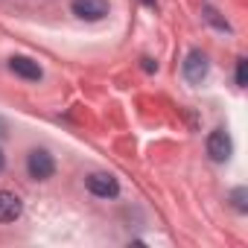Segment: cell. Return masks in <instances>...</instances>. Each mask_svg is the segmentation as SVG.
<instances>
[{
    "label": "cell",
    "mask_w": 248,
    "mask_h": 248,
    "mask_svg": "<svg viewBox=\"0 0 248 248\" xmlns=\"http://www.w3.org/2000/svg\"><path fill=\"white\" fill-rule=\"evenodd\" d=\"M27 172H30V178H35V181L53 178V172H56L53 155H50L47 149H32V152L27 155Z\"/></svg>",
    "instance_id": "obj_1"
},
{
    "label": "cell",
    "mask_w": 248,
    "mask_h": 248,
    "mask_svg": "<svg viewBox=\"0 0 248 248\" xmlns=\"http://www.w3.org/2000/svg\"><path fill=\"white\" fill-rule=\"evenodd\" d=\"M207 70H210L207 56H204L202 50H190V53H187V59H184V64H181L184 79H187L190 85H202V82H204V76H207Z\"/></svg>",
    "instance_id": "obj_2"
},
{
    "label": "cell",
    "mask_w": 248,
    "mask_h": 248,
    "mask_svg": "<svg viewBox=\"0 0 248 248\" xmlns=\"http://www.w3.org/2000/svg\"><path fill=\"white\" fill-rule=\"evenodd\" d=\"M231 152H233L231 135H228L225 129H213V132L207 135V155H210V161L225 164V161L231 158Z\"/></svg>",
    "instance_id": "obj_3"
},
{
    "label": "cell",
    "mask_w": 248,
    "mask_h": 248,
    "mask_svg": "<svg viewBox=\"0 0 248 248\" xmlns=\"http://www.w3.org/2000/svg\"><path fill=\"white\" fill-rule=\"evenodd\" d=\"M85 184H88V190H91L93 196H99V199H117V193H120L117 178L108 175V172H91V175L85 178Z\"/></svg>",
    "instance_id": "obj_4"
},
{
    "label": "cell",
    "mask_w": 248,
    "mask_h": 248,
    "mask_svg": "<svg viewBox=\"0 0 248 248\" xmlns=\"http://www.w3.org/2000/svg\"><path fill=\"white\" fill-rule=\"evenodd\" d=\"M73 15L82 21H102L108 15L105 0H73Z\"/></svg>",
    "instance_id": "obj_5"
},
{
    "label": "cell",
    "mask_w": 248,
    "mask_h": 248,
    "mask_svg": "<svg viewBox=\"0 0 248 248\" xmlns=\"http://www.w3.org/2000/svg\"><path fill=\"white\" fill-rule=\"evenodd\" d=\"M9 70H12L15 76L27 79V82H41V76H44V70L38 67V62H32V59H27V56H12V59H9Z\"/></svg>",
    "instance_id": "obj_6"
},
{
    "label": "cell",
    "mask_w": 248,
    "mask_h": 248,
    "mask_svg": "<svg viewBox=\"0 0 248 248\" xmlns=\"http://www.w3.org/2000/svg\"><path fill=\"white\" fill-rule=\"evenodd\" d=\"M21 210H24V204L15 193L0 190V222H15L21 216Z\"/></svg>",
    "instance_id": "obj_7"
},
{
    "label": "cell",
    "mask_w": 248,
    "mask_h": 248,
    "mask_svg": "<svg viewBox=\"0 0 248 248\" xmlns=\"http://www.w3.org/2000/svg\"><path fill=\"white\" fill-rule=\"evenodd\" d=\"M231 202H233V207H236L239 213H245V210H248V190H245V187H236V190L231 193Z\"/></svg>",
    "instance_id": "obj_8"
},
{
    "label": "cell",
    "mask_w": 248,
    "mask_h": 248,
    "mask_svg": "<svg viewBox=\"0 0 248 248\" xmlns=\"http://www.w3.org/2000/svg\"><path fill=\"white\" fill-rule=\"evenodd\" d=\"M202 12H204V18H207V21H210V24H213L216 30H225V32L231 30V27H228V24H225V21H222V18L216 15V9H213V6H202Z\"/></svg>",
    "instance_id": "obj_9"
},
{
    "label": "cell",
    "mask_w": 248,
    "mask_h": 248,
    "mask_svg": "<svg viewBox=\"0 0 248 248\" xmlns=\"http://www.w3.org/2000/svg\"><path fill=\"white\" fill-rule=\"evenodd\" d=\"M236 85H239V88L248 85V62H245V59L236 62Z\"/></svg>",
    "instance_id": "obj_10"
},
{
    "label": "cell",
    "mask_w": 248,
    "mask_h": 248,
    "mask_svg": "<svg viewBox=\"0 0 248 248\" xmlns=\"http://www.w3.org/2000/svg\"><path fill=\"white\" fill-rule=\"evenodd\" d=\"M140 62H143V64H140V67H143V70H146V73H155V70H158V64H155V62H152V59H140Z\"/></svg>",
    "instance_id": "obj_11"
},
{
    "label": "cell",
    "mask_w": 248,
    "mask_h": 248,
    "mask_svg": "<svg viewBox=\"0 0 248 248\" xmlns=\"http://www.w3.org/2000/svg\"><path fill=\"white\" fill-rule=\"evenodd\" d=\"M3 167H6V158H3V152H0V172H3Z\"/></svg>",
    "instance_id": "obj_12"
},
{
    "label": "cell",
    "mask_w": 248,
    "mask_h": 248,
    "mask_svg": "<svg viewBox=\"0 0 248 248\" xmlns=\"http://www.w3.org/2000/svg\"><path fill=\"white\" fill-rule=\"evenodd\" d=\"M143 3H146V6H152V3H155V0H143Z\"/></svg>",
    "instance_id": "obj_13"
}]
</instances>
